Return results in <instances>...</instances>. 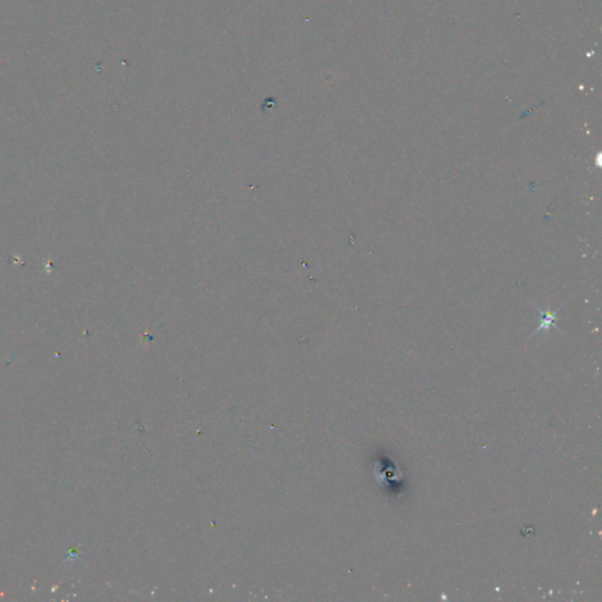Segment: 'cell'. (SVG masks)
I'll list each match as a JSON object with an SVG mask.
<instances>
[{
    "label": "cell",
    "mask_w": 602,
    "mask_h": 602,
    "mask_svg": "<svg viewBox=\"0 0 602 602\" xmlns=\"http://www.w3.org/2000/svg\"><path fill=\"white\" fill-rule=\"evenodd\" d=\"M537 309L539 310L541 318H540V326L538 327L537 331H535V333L542 331V329L543 331H547V329L550 328V327L557 328V326L554 325V322L557 321V319H558V317H557L558 310H555V312H549V310H546V309H540L539 307H537Z\"/></svg>",
    "instance_id": "cell-1"
}]
</instances>
